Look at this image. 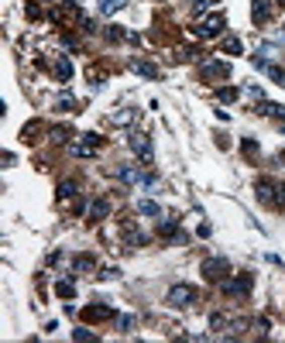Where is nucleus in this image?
Listing matches in <instances>:
<instances>
[{
    "label": "nucleus",
    "instance_id": "f257e3e1",
    "mask_svg": "<svg viewBox=\"0 0 285 343\" xmlns=\"http://www.w3.org/2000/svg\"><path fill=\"white\" fill-rule=\"evenodd\" d=\"M199 299V288L189 285V282H179V285H172L169 288V295H165V302L175 305V309H186V305H192Z\"/></svg>",
    "mask_w": 285,
    "mask_h": 343
},
{
    "label": "nucleus",
    "instance_id": "f03ea898",
    "mask_svg": "<svg viewBox=\"0 0 285 343\" xmlns=\"http://www.w3.org/2000/svg\"><path fill=\"white\" fill-rule=\"evenodd\" d=\"M199 271H203L206 282H227V278H230V261H227V258H206Z\"/></svg>",
    "mask_w": 285,
    "mask_h": 343
},
{
    "label": "nucleus",
    "instance_id": "7ed1b4c3",
    "mask_svg": "<svg viewBox=\"0 0 285 343\" xmlns=\"http://www.w3.org/2000/svg\"><path fill=\"white\" fill-rule=\"evenodd\" d=\"M224 28H227V18H224V14H209V18H203L192 28V35H196V38H217Z\"/></svg>",
    "mask_w": 285,
    "mask_h": 343
},
{
    "label": "nucleus",
    "instance_id": "20e7f679",
    "mask_svg": "<svg viewBox=\"0 0 285 343\" xmlns=\"http://www.w3.org/2000/svg\"><path fill=\"white\" fill-rule=\"evenodd\" d=\"M131 151L137 154V158H141L145 165H152V161H155V151H152V137H148V134H137V131L131 134Z\"/></svg>",
    "mask_w": 285,
    "mask_h": 343
},
{
    "label": "nucleus",
    "instance_id": "39448f33",
    "mask_svg": "<svg viewBox=\"0 0 285 343\" xmlns=\"http://www.w3.org/2000/svg\"><path fill=\"white\" fill-rule=\"evenodd\" d=\"M251 288H254V275H237V278H227V282H224V292H227V295H237V299L247 295Z\"/></svg>",
    "mask_w": 285,
    "mask_h": 343
},
{
    "label": "nucleus",
    "instance_id": "423d86ee",
    "mask_svg": "<svg viewBox=\"0 0 285 343\" xmlns=\"http://www.w3.org/2000/svg\"><path fill=\"white\" fill-rule=\"evenodd\" d=\"M206 79H227L230 76V65L227 62H217V58H209V62H203V69H199Z\"/></svg>",
    "mask_w": 285,
    "mask_h": 343
},
{
    "label": "nucleus",
    "instance_id": "0eeeda50",
    "mask_svg": "<svg viewBox=\"0 0 285 343\" xmlns=\"http://www.w3.org/2000/svg\"><path fill=\"white\" fill-rule=\"evenodd\" d=\"M251 18H254V24H265L271 18V0H254L251 4Z\"/></svg>",
    "mask_w": 285,
    "mask_h": 343
},
{
    "label": "nucleus",
    "instance_id": "6e6552de",
    "mask_svg": "<svg viewBox=\"0 0 285 343\" xmlns=\"http://www.w3.org/2000/svg\"><path fill=\"white\" fill-rule=\"evenodd\" d=\"M110 316H114L110 305H86V309H83V319H90V323H96V319H110Z\"/></svg>",
    "mask_w": 285,
    "mask_h": 343
},
{
    "label": "nucleus",
    "instance_id": "1a4fd4ad",
    "mask_svg": "<svg viewBox=\"0 0 285 343\" xmlns=\"http://www.w3.org/2000/svg\"><path fill=\"white\" fill-rule=\"evenodd\" d=\"M131 69L137 72V76H145V79H158V76H162V72H158V65H155V62H145V58H137Z\"/></svg>",
    "mask_w": 285,
    "mask_h": 343
},
{
    "label": "nucleus",
    "instance_id": "9d476101",
    "mask_svg": "<svg viewBox=\"0 0 285 343\" xmlns=\"http://www.w3.org/2000/svg\"><path fill=\"white\" fill-rule=\"evenodd\" d=\"M110 213V199H93L90 203V220H103Z\"/></svg>",
    "mask_w": 285,
    "mask_h": 343
},
{
    "label": "nucleus",
    "instance_id": "9b49d317",
    "mask_svg": "<svg viewBox=\"0 0 285 343\" xmlns=\"http://www.w3.org/2000/svg\"><path fill=\"white\" fill-rule=\"evenodd\" d=\"M134 120H137V110H131V107L110 117V124H114V127H127V124H134Z\"/></svg>",
    "mask_w": 285,
    "mask_h": 343
},
{
    "label": "nucleus",
    "instance_id": "f8f14e48",
    "mask_svg": "<svg viewBox=\"0 0 285 343\" xmlns=\"http://www.w3.org/2000/svg\"><path fill=\"white\" fill-rule=\"evenodd\" d=\"M258 114H265V117H282V120H285V107H282V103H271V100H261Z\"/></svg>",
    "mask_w": 285,
    "mask_h": 343
},
{
    "label": "nucleus",
    "instance_id": "ddd939ff",
    "mask_svg": "<svg viewBox=\"0 0 285 343\" xmlns=\"http://www.w3.org/2000/svg\"><path fill=\"white\" fill-rule=\"evenodd\" d=\"M55 72H58L62 82H69V79H73V65H69V58H58V62H55Z\"/></svg>",
    "mask_w": 285,
    "mask_h": 343
},
{
    "label": "nucleus",
    "instance_id": "4468645a",
    "mask_svg": "<svg viewBox=\"0 0 285 343\" xmlns=\"http://www.w3.org/2000/svg\"><path fill=\"white\" fill-rule=\"evenodd\" d=\"M137 210L145 213V216H162V206L152 203V199H141V203H137Z\"/></svg>",
    "mask_w": 285,
    "mask_h": 343
},
{
    "label": "nucleus",
    "instance_id": "2eb2a0df",
    "mask_svg": "<svg viewBox=\"0 0 285 343\" xmlns=\"http://www.w3.org/2000/svg\"><path fill=\"white\" fill-rule=\"evenodd\" d=\"M217 96H220L224 103H234V100L241 96V90H234V86H224V90H217Z\"/></svg>",
    "mask_w": 285,
    "mask_h": 343
},
{
    "label": "nucleus",
    "instance_id": "dca6fc26",
    "mask_svg": "<svg viewBox=\"0 0 285 343\" xmlns=\"http://www.w3.org/2000/svg\"><path fill=\"white\" fill-rule=\"evenodd\" d=\"M55 292L62 295V299H73V295H76V285H73V282H58Z\"/></svg>",
    "mask_w": 285,
    "mask_h": 343
},
{
    "label": "nucleus",
    "instance_id": "f3484780",
    "mask_svg": "<svg viewBox=\"0 0 285 343\" xmlns=\"http://www.w3.org/2000/svg\"><path fill=\"white\" fill-rule=\"evenodd\" d=\"M120 7H124V0H103V4H100L103 14H114V11H120Z\"/></svg>",
    "mask_w": 285,
    "mask_h": 343
},
{
    "label": "nucleus",
    "instance_id": "a211bd4d",
    "mask_svg": "<svg viewBox=\"0 0 285 343\" xmlns=\"http://www.w3.org/2000/svg\"><path fill=\"white\" fill-rule=\"evenodd\" d=\"M69 196H76V182H62L58 186V199H69Z\"/></svg>",
    "mask_w": 285,
    "mask_h": 343
},
{
    "label": "nucleus",
    "instance_id": "6ab92c4d",
    "mask_svg": "<svg viewBox=\"0 0 285 343\" xmlns=\"http://www.w3.org/2000/svg\"><path fill=\"white\" fill-rule=\"evenodd\" d=\"M224 52H227V55H241V41L227 38V41H224Z\"/></svg>",
    "mask_w": 285,
    "mask_h": 343
},
{
    "label": "nucleus",
    "instance_id": "aec40b11",
    "mask_svg": "<svg viewBox=\"0 0 285 343\" xmlns=\"http://www.w3.org/2000/svg\"><path fill=\"white\" fill-rule=\"evenodd\" d=\"M76 268H79V271H86V268H93V258H90V254H79V258H76Z\"/></svg>",
    "mask_w": 285,
    "mask_h": 343
},
{
    "label": "nucleus",
    "instance_id": "412c9836",
    "mask_svg": "<svg viewBox=\"0 0 285 343\" xmlns=\"http://www.w3.org/2000/svg\"><path fill=\"white\" fill-rule=\"evenodd\" d=\"M76 103H73V96H58V110H73Z\"/></svg>",
    "mask_w": 285,
    "mask_h": 343
},
{
    "label": "nucleus",
    "instance_id": "4be33fe9",
    "mask_svg": "<svg viewBox=\"0 0 285 343\" xmlns=\"http://www.w3.org/2000/svg\"><path fill=\"white\" fill-rule=\"evenodd\" d=\"M73 340H96V336L90 333V329H76V333H73Z\"/></svg>",
    "mask_w": 285,
    "mask_h": 343
},
{
    "label": "nucleus",
    "instance_id": "5701e85b",
    "mask_svg": "<svg viewBox=\"0 0 285 343\" xmlns=\"http://www.w3.org/2000/svg\"><path fill=\"white\" fill-rule=\"evenodd\" d=\"M117 323H120V329H124V333H131V326H134V319H131V316H120V319H117Z\"/></svg>",
    "mask_w": 285,
    "mask_h": 343
},
{
    "label": "nucleus",
    "instance_id": "b1692460",
    "mask_svg": "<svg viewBox=\"0 0 285 343\" xmlns=\"http://www.w3.org/2000/svg\"><path fill=\"white\" fill-rule=\"evenodd\" d=\"M52 137H55V141H69V127H58V131H52Z\"/></svg>",
    "mask_w": 285,
    "mask_h": 343
},
{
    "label": "nucleus",
    "instance_id": "393cba45",
    "mask_svg": "<svg viewBox=\"0 0 285 343\" xmlns=\"http://www.w3.org/2000/svg\"><path fill=\"white\" fill-rule=\"evenodd\" d=\"M100 278H120V268H103V275Z\"/></svg>",
    "mask_w": 285,
    "mask_h": 343
},
{
    "label": "nucleus",
    "instance_id": "a878e982",
    "mask_svg": "<svg viewBox=\"0 0 285 343\" xmlns=\"http://www.w3.org/2000/svg\"><path fill=\"white\" fill-rule=\"evenodd\" d=\"M209 4H217V0H189V7H196V11H203V7H209Z\"/></svg>",
    "mask_w": 285,
    "mask_h": 343
},
{
    "label": "nucleus",
    "instance_id": "bb28decb",
    "mask_svg": "<svg viewBox=\"0 0 285 343\" xmlns=\"http://www.w3.org/2000/svg\"><path fill=\"white\" fill-rule=\"evenodd\" d=\"M162 233H175V220H162Z\"/></svg>",
    "mask_w": 285,
    "mask_h": 343
},
{
    "label": "nucleus",
    "instance_id": "cd10ccee",
    "mask_svg": "<svg viewBox=\"0 0 285 343\" xmlns=\"http://www.w3.org/2000/svg\"><path fill=\"white\" fill-rule=\"evenodd\" d=\"M278 192H282V196H278V206H285V189H278Z\"/></svg>",
    "mask_w": 285,
    "mask_h": 343
},
{
    "label": "nucleus",
    "instance_id": "c85d7f7f",
    "mask_svg": "<svg viewBox=\"0 0 285 343\" xmlns=\"http://www.w3.org/2000/svg\"><path fill=\"white\" fill-rule=\"evenodd\" d=\"M278 158H282V161H285V151H282V154H278Z\"/></svg>",
    "mask_w": 285,
    "mask_h": 343
},
{
    "label": "nucleus",
    "instance_id": "c756f323",
    "mask_svg": "<svg viewBox=\"0 0 285 343\" xmlns=\"http://www.w3.org/2000/svg\"><path fill=\"white\" fill-rule=\"evenodd\" d=\"M278 4H285V0H278Z\"/></svg>",
    "mask_w": 285,
    "mask_h": 343
}]
</instances>
